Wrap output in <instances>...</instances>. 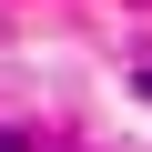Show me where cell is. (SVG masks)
<instances>
[{"label":"cell","mask_w":152,"mask_h":152,"mask_svg":"<svg viewBox=\"0 0 152 152\" xmlns=\"http://www.w3.org/2000/svg\"><path fill=\"white\" fill-rule=\"evenodd\" d=\"M142 91H152V71H142Z\"/></svg>","instance_id":"2"},{"label":"cell","mask_w":152,"mask_h":152,"mask_svg":"<svg viewBox=\"0 0 152 152\" xmlns=\"http://www.w3.org/2000/svg\"><path fill=\"white\" fill-rule=\"evenodd\" d=\"M0 152H31V142H20V132H0Z\"/></svg>","instance_id":"1"}]
</instances>
